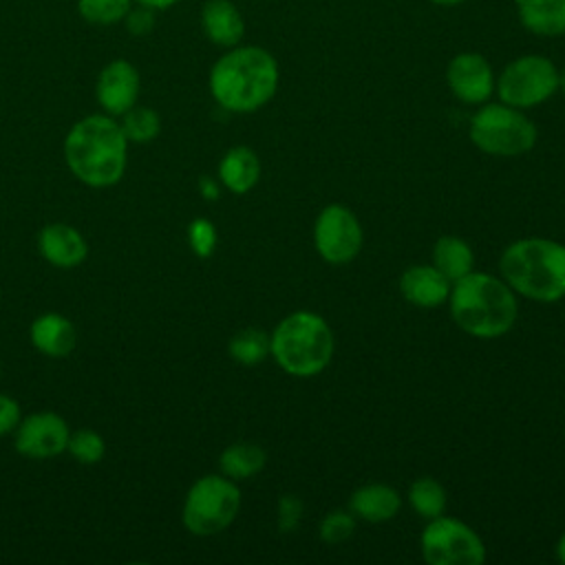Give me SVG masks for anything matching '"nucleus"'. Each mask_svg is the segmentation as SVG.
<instances>
[{"instance_id": "obj_1", "label": "nucleus", "mask_w": 565, "mask_h": 565, "mask_svg": "<svg viewBox=\"0 0 565 565\" xmlns=\"http://www.w3.org/2000/svg\"><path fill=\"white\" fill-rule=\"evenodd\" d=\"M448 302L455 324L481 340L505 335L519 318L514 289L503 278L483 271H468L455 280Z\"/></svg>"}, {"instance_id": "obj_2", "label": "nucleus", "mask_w": 565, "mask_h": 565, "mask_svg": "<svg viewBox=\"0 0 565 565\" xmlns=\"http://www.w3.org/2000/svg\"><path fill=\"white\" fill-rule=\"evenodd\" d=\"M278 88V62L260 46H232L210 71V90L230 113L265 106Z\"/></svg>"}, {"instance_id": "obj_3", "label": "nucleus", "mask_w": 565, "mask_h": 565, "mask_svg": "<svg viewBox=\"0 0 565 565\" xmlns=\"http://www.w3.org/2000/svg\"><path fill=\"white\" fill-rule=\"evenodd\" d=\"M126 148L128 139L121 124L106 115H88L66 135L64 159L82 183L106 188L124 177Z\"/></svg>"}, {"instance_id": "obj_4", "label": "nucleus", "mask_w": 565, "mask_h": 565, "mask_svg": "<svg viewBox=\"0 0 565 565\" xmlns=\"http://www.w3.org/2000/svg\"><path fill=\"white\" fill-rule=\"evenodd\" d=\"M501 278L536 302L565 298V245L550 238H519L499 258Z\"/></svg>"}, {"instance_id": "obj_5", "label": "nucleus", "mask_w": 565, "mask_h": 565, "mask_svg": "<svg viewBox=\"0 0 565 565\" xmlns=\"http://www.w3.org/2000/svg\"><path fill=\"white\" fill-rule=\"evenodd\" d=\"M333 333L327 320L313 311H294L285 316L269 335V355L294 377H313L322 373L333 358Z\"/></svg>"}, {"instance_id": "obj_6", "label": "nucleus", "mask_w": 565, "mask_h": 565, "mask_svg": "<svg viewBox=\"0 0 565 565\" xmlns=\"http://www.w3.org/2000/svg\"><path fill=\"white\" fill-rule=\"evenodd\" d=\"M470 139L486 154L519 157L534 148L536 126L521 108L486 104L470 119Z\"/></svg>"}, {"instance_id": "obj_7", "label": "nucleus", "mask_w": 565, "mask_h": 565, "mask_svg": "<svg viewBox=\"0 0 565 565\" xmlns=\"http://www.w3.org/2000/svg\"><path fill=\"white\" fill-rule=\"evenodd\" d=\"M241 510V490L234 479L205 475L188 490L183 503V525L196 536L223 532Z\"/></svg>"}, {"instance_id": "obj_8", "label": "nucleus", "mask_w": 565, "mask_h": 565, "mask_svg": "<svg viewBox=\"0 0 565 565\" xmlns=\"http://www.w3.org/2000/svg\"><path fill=\"white\" fill-rule=\"evenodd\" d=\"M494 88L503 104L521 110L532 108L558 90V71L543 55H521L501 71Z\"/></svg>"}, {"instance_id": "obj_9", "label": "nucleus", "mask_w": 565, "mask_h": 565, "mask_svg": "<svg viewBox=\"0 0 565 565\" xmlns=\"http://www.w3.org/2000/svg\"><path fill=\"white\" fill-rule=\"evenodd\" d=\"M419 545L430 565H481L486 561L481 536L468 523L444 514L428 519Z\"/></svg>"}, {"instance_id": "obj_10", "label": "nucleus", "mask_w": 565, "mask_h": 565, "mask_svg": "<svg viewBox=\"0 0 565 565\" xmlns=\"http://www.w3.org/2000/svg\"><path fill=\"white\" fill-rule=\"evenodd\" d=\"M362 225L358 216L340 203L320 210L313 223V245L329 265H347L362 249Z\"/></svg>"}, {"instance_id": "obj_11", "label": "nucleus", "mask_w": 565, "mask_h": 565, "mask_svg": "<svg viewBox=\"0 0 565 565\" xmlns=\"http://www.w3.org/2000/svg\"><path fill=\"white\" fill-rule=\"evenodd\" d=\"M68 426L55 413H35L29 415L15 430V450L33 457L46 459L66 450Z\"/></svg>"}, {"instance_id": "obj_12", "label": "nucleus", "mask_w": 565, "mask_h": 565, "mask_svg": "<svg viewBox=\"0 0 565 565\" xmlns=\"http://www.w3.org/2000/svg\"><path fill=\"white\" fill-rule=\"evenodd\" d=\"M446 82L463 104H483L494 90V75L488 60L479 53H459L446 68Z\"/></svg>"}, {"instance_id": "obj_13", "label": "nucleus", "mask_w": 565, "mask_h": 565, "mask_svg": "<svg viewBox=\"0 0 565 565\" xmlns=\"http://www.w3.org/2000/svg\"><path fill=\"white\" fill-rule=\"evenodd\" d=\"M141 79L126 60H113L97 77V102L110 115H124L137 104Z\"/></svg>"}, {"instance_id": "obj_14", "label": "nucleus", "mask_w": 565, "mask_h": 565, "mask_svg": "<svg viewBox=\"0 0 565 565\" xmlns=\"http://www.w3.org/2000/svg\"><path fill=\"white\" fill-rule=\"evenodd\" d=\"M402 296L422 309L439 307L450 296V280L433 265H413L399 276Z\"/></svg>"}, {"instance_id": "obj_15", "label": "nucleus", "mask_w": 565, "mask_h": 565, "mask_svg": "<svg viewBox=\"0 0 565 565\" xmlns=\"http://www.w3.org/2000/svg\"><path fill=\"white\" fill-rule=\"evenodd\" d=\"M40 252L51 265L68 269L77 267L88 256V245L75 227L51 223L40 232Z\"/></svg>"}, {"instance_id": "obj_16", "label": "nucleus", "mask_w": 565, "mask_h": 565, "mask_svg": "<svg viewBox=\"0 0 565 565\" xmlns=\"http://www.w3.org/2000/svg\"><path fill=\"white\" fill-rule=\"evenodd\" d=\"M201 26L210 42L225 49L236 46L245 33L243 15L230 0H207L201 9Z\"/></svg>"}, {"instance_id": "obj_17", "label": "nucleus", "mask_w": 565, "mask_h": 565, "mask_svg": "<svg viewBox=\"0 0 565 565\" xmlns=\"http://www.w3.org/2000/svg\"><path fill=\"white\" fill-rule=\"evenodd\" d=\"M402 499L395 488L386 483H366L358 488L349 499V510L353 516L369 523H382L393 519L399 512Z\"/></svg>"}, {"instance_id": "obj_18", "label": "nucleus", "mask_w": 565, "mask_h": 565, "mask_svg": "<svg viewBox=\"0 0 565 565\" xmlns=\"http://www.w3.org/2000/svg\"><path fill=\"white\" fill-rule=\"evenodd\" d=\"M31 342L44 355L64 358L75 349L77 335L71 320L60 313H44L31 324Z\"/></svg>"}, {"instance_id": "obj_19", "label": "nucleus", "mask_w": 565, "mask_h": 565, "mask_svg": "<svg viewBox=\"0 0 565 565\" xmlns=\"http://www.w3.org/2000/svg\"><path fill=\"white\" fill-rule=\"evenodd\" d=\"M521 24L543 38L565 33V0H514Z\"/></svg>"}, {"instance_id": "obj_20", "label": "nucleus", "mask_w": 565, "mask_h": 565, "mask_svg": "<svg viewBox=\"0 0 565 565\" xmlns=\"http://www.w3.org/2000/svg\"><path fill=\"white\" fill-rule=\"evenodd\" d=\"M218 177L221 183L234 192V194H245L249 192L260 177V161L256 152L247 146H236L225 152V157L218 163Z\"/></svg>"}, {"instance_id": "obj_21", "label": "nucleus", "mask_w": 565, "mask_h": 565, "mask_svg": "<svg viewBox=\"0 0 565 565\" xmlns=\"http://www.w3.org/2000/svg\"><path fill=\"white\" fill-rule=\"evenodd\" d=\"M475 254L459 236H441L433 245V267H437L450 282L472 271Z\"/></svg>"}, {"instance_id": "obj_22", "label": "nucleus", "mask_w": 565, "mask_h": 565, "mask_svg": "<svg viewBox=\"0 0 565 565\" xmlns=\"http://www.w3.org/2000/svg\"><path fill=\"white\" fill-rule=\"evenodd\" d=\"M265 461H267L265 450L260 446L247 444V441H236V444L227 446L218 457V466H221L223 475L230 479H238V481L258 475L265 468Z\"/></svg>"}, {"instance_id": "obj_23", "label": "nucleus", "mask_w": 565, "mask_h": 565, "mask_svg": "<svg viewBox=\"0 0 565 565\" xmlns=\"http://www.w3.org/2000/svg\"><path fill=\"white\" fill-rule=\"evenodd\" d=\"M408 503L411 508L424 516V519H435L439 514H444L448 497L444 486L433 479V477H419L417 481L411 483L408 488Z\"/></svg>"}, {"instance_id": "obj_24", "label": "nucleus", "mask_w": 565, "mask_h": 565, "mask_svg": "<svg viewBox=\"0 0 565 565\" xmlns=\"http://www.w3.org/2000/svg\"><path fill=\"white\" fill-rule=\"evenodd\" d=\"M230 355L245 366L258 364L269 355V335L254 327L243 329L230 340Z\"/></svg>"}, {"instance_id": "obj_25", "label": "nucleus", "mask_w": 565, "mask_h": 565, "mask_svg": "<svg viewBox=\"0 0 565 565\" xmlns=\"http://www.w3.org/2000/svg\"><path fill=\"white\" fill-rule=\"evenodd\" d=\"M121 130H124L126 139L137 141V143H148V141H152L159 135L161 119H159V115L152 108L132 106L130 110L124 113Z\"/></svg>"}, {"instance_id": "obj_26", "label": "nucleus", "mask_w": 565, "mask_h": 565, "mask_svg": "<svg viewBox=\"0 0 565 565\" xmlns=\"http://www.w3.org/2000/svg\"><path fill=\"white\" fill-rule=\"evenodd\" d=\"M79 15L90 24H115L130 11V0H77Z\"/></svg>"}, {"instance_id": "obj_27", "label": "nucleus", "mask_w": 565, "mask_h": 565, "mask_svg": "<svg viewBox=\"0 0 565 565\" xmlns=\"http://www.w3.org/2000/svg\"><path fill=\"white\" fill-rule=\"evenodd\" d=\"M66 450L79 463H97L104 457V452H106V444H104L99 433L82 428V430H75L73 435H68Z\"/></svg>"}, {"instance_id": "obj_28", "label": "nucleus", "mask_w": 565, "mask_h": 565, "mask_svg": "<svg viewBox=\"0 0 565 565\" xmlns=\"http://www.w3.org/2000/svg\"><path fill=\"white\" fill-rule=\"evenodd\" d=\"M355 530V516L349 510H333L329 512L320 523V539L324 543H342L347 541Z\"/></svg>"}, {"instance_id": "obj_29", "label": "nucleus", "mask_w": 565, "mask_h": 565, "mask_svg": "<svg viewBox=\"0 0 565 565\" xmlns=\"http://www.w3.org/2000/svg\"><path fill=\"white\" fill-rule=\"evenodd\" d=\"M188 241L196 256L207 258L216 247V227L207 218H194L188 227Z\"/></svg>"}, {"instance_id": "obj_30", "label": "nucleus", "mask_w": 565, "mask_h": 565, "mask_svg": "<svg viewBox=\"0 0 565 565\" xmlns=\"http://www.w3.org/2000/svg\"><path fill=\"white\" fill-rule=\"evenodd\" d=\"M302 519V501L294 494H285L278 501V527L280 532H296Z\"/></svg>"}, {"instance_id": "obj_31", "label": "nucleus", "mask_w": 565, "mask_h": 565, "mask_svg": "<svg viewBox=\"0 0 565 565\" xmlns=\"http://www.w3.org/2000/svg\"><path fill=\"white\" fill-rule=\"evenodd\" d=\"M126 29L132 35H148L154 29V9L139 4V7H130V11L126 13Z\"/></svg>"}, {"instance_id": "obj_32", "label": "nucleus", "mask_w": 565, "mask_h": 565, "mask_svg": "<svg viewBox=\"0 0 565 565\" xmlns=\"http://www.w3.org/2000/svg\"><path fill=\"white\" fill-rule=\"evenodd\" d=\"M20 422V406L9 395H0V435L13 430Z\"/></svg>"}, {"instance_id": "obj_33", "label": "nucleus", "mask_w": 565, "mask_h": 565, "mask_svg": "<svg viewBox=\"0 0 565 565\" xmlns=\"http://www.w3.org/2000/svg\"><path fill=\"white\" fill-rule=\"evenodd\" d=\"M199 190H201L203 199H207V201L218 199V185H216V181H212L210 177H201V179H199Z\"/></svg>"}, {"instance_id": "obj_34", "label": "nucleus", "mask_w": 565, "mask_h": 565, "mask_svg": "<svg viewBox=\"0 0 565 565\" xmlns=\"http://www.w3.org/2000/svg\"><path fill=\"white\" fill-rule=\"evenodd\" d=\"M137 2H139V4H146V7H150V9H154V11H157V9H159V11H161V9H168V7H172V4H177V2H179V0H137Z\"/></svg>"}, {"instance_id": "obj_35", "label": "nucleus", "mask_w": 565, "mask_h": 565, "mask_svg": "<svg viewBox=\"0 0 565 565\" xmlns=\"http://www.w3.org/2000/svg\"><path fill=\"white\" fill-rule=\"evenodd\" d=\"M556 556H558V561L565 565V532L561 534V539H558V543H556Z\"/></svg>"}, {"instance_id": "obj_36", "label": "nucleus", "mask_w": 565, "mask_h": 565, "mask_svg": "<svg viewBox=\"0 0 565 565\" xmlns=\"http://www.w3.org/2000/svg\"><path fill=\"white\" fill-rule=\"evenodd\" d=\"M433 4H439V7H452V4H459L463 0H430Z\"/></svg>"}, {"instance_id": "obj_37", "label": "nucleus", "mask_w": 565, "mask_h": 565, "mask_svg": "<svg viewBox=\"0 0 565 565\" xmlns=\"http://www.w3.org/2000/svg\"><path fill=\"white\" fill-rule=\"evenodd\" d=\"M558 90L565 95V68L558 73Z\"/></svg>"}]
</instances>
